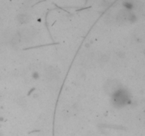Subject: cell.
Here are the masks:
<instances>
[{
	"mask_svg": "<svg viewBox=\"0 0 145 136\" xmlns=\"http://www.w3.org/2000/svg\"><path fill=\"white\" fill-rule=\"evenodd\" d=\"M59 75L58 73V70L55 68H52L50 67L46 69V72H45V76L47 77L48 79L52 80L55 78H56Z\"/></svg>",
	"mask_w": 145,
	"mask_h": 136,
	"instance_id": "obj_1",
	"label": "cell"
},
{
	"mask_svg": "<svg viewBox=\"0 0 145 136\" xmlns=\"http://www.w3.org/2000/svg\"><path fill=\"white\" fill-rule=\"evenodd\" d=\"M18 20L21 23H26L29 22V16L27 14H21L18 16Z\"/></svg>",
	"mask_w": 145,
	"mask_h": 136,
	"instance_id": "obj_4",
	"label": "cell"
},
{
	"mask_svg": "<svg viewBox=\"0 0 145 136\" xmlns=\"http://www.w3.org/2000/svg\"><path fill=\"white\" fill-rule=\"evenodd\" d=\"M21 34H19V33L15 34L14 36L12 38V40H11L12 45H17L21 42Z\"/></svg>",
	"mask_w": 145,
	"mask_h": 136,
	"instance_id": "obj_3",
	"label": "cell"
},
{
	"mask_svg": "<svg viewBox=\"0 0 145 136\" xmlns=\"http://www.w3.org/2000/svg\"><path fill=\"white\" fill-rule=\"evenodd\" d=\"M117 82L116 81V80L108 81L106 83V85L107 91H111V92L115 91L116 89H117Z\"/></svg>",
	"mask_w": 145,
	"mask_h": 136,
	"instance_id": "obj_2",
	"label": "cell"
}]
</instances>
